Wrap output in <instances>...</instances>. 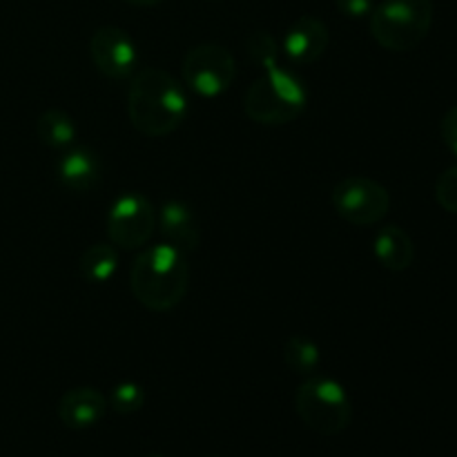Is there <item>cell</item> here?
Segmentation results:
<instances>
[{
  "instance_id": "3",
  "label": "cell",
  "mask_w": 457,
  "mask_h": 457,
  "mask_svg": "<svg viewBox=\"0 0 457 457\" xmlns=\"http://www.w3.org/2000/svg\"><path fill=\"white\" fill-rule=\"evenodd\" d=\"M308 92L303 80L288 67L272 65L253 80L244 96V112L259 125H286L303 114Z\"/></svg>"
},
{
  "instance_id": "14",
  "label": "cell",
  "mask_w": 457,
  "mask_h": 457,
  "mask_svg": "<svg viewBox=\"0 0 457 457\" xmlns=\"http://www.w3.org/2000/svg\"><path fill=\"white\" fill-rule=\"evenodd\" d=\"M373 253L382 268L391 272H404L413 266L415 245L404 228L391 223V226H384L378 230L373 241Z\"/></svg>"
},
{
  "instance_id": "6",
  "label": "cell",
  "mask_w": 457,
  "mask_h": 457,
  "mask_svg": "<svg viewBox=\"0 0 457 457\" xmlns=\"http://www.w3.org/2000/svg\"><path fill=\"white\" fill-rule=\"evenodd\" d=\"M330 204L344 221L357 228H366L375 226L386 217L391 210V195L375 179L353 174V177L342 179L333 187Z\"/></svg>"
},
{
  "instance_id": "8",
  "label": "cell",
  "mask_w": 457,
  "mask_h": 457,
  "mask_svg": "<svg viewBox=\"0 0 457 457\" xmlns=\"http://www.w3.org/2000/svg\"><path fill=\"white\" fill-rule=\"evenodd\" d=\"M181 71L192 92L204 98H214L228 92L235 83L237 62L235 56L221 45L204 43L186 54Z\"/></svg>"
},
{
  "instance_id": "23",
  "label": "cell",
  "mask_w": 457,
  "mask_h": 457,
  "mask_svg": "<svg viewBox=\"0 0 457 457\" xmlns=\"http://www.w3.org/2000/svg\"><path fill=\"white\" fill-rule=\"evenodd\" d=\"M129 4H137V7H156V4L165 3V0H125Z\"/></svg>"
},
{
  "instance_id": "24",
  "label": "cell",
  "mask_w": 457,
  "mask_h": 457,
  "mask_svg": "<svg viewBox=\"0 0 457 457\" xmlns=\"http://www.w3.org/2000/svg\"><path fill=\"white\" fill-rule=\"evenodd\" d=\"M147 457H165V455H147Z\"/></svg>"
},
{
  "instance_id": "22",
  "label": "cell",
  "mask_w": 457,
  "mask_h": 457,
  "mask_svg": "<svg viewBox=\"0 0 457 457\" xmlns=\"http://www.w3.org/2000/svg\"><path fill=\"white\" fill-rule=\"evenodd\" d=\"M440 132H442V141H445L446 147H449V150L457 156V105L451 107V110L442 116Z\"/></svg>"
},
{
  "instance_id": "1",
  "label": "cell",
  "mask_w": 457,
  "mask_h": 457,
  "mask_svg": "<svg viewBox=\"0 0 457 457\" xmlns=\"http://www.w3.org/2000/svg\"><path fill=\"white\" fill-rule=\"evenodd\" d=\"M186 87L170 71L145 67L134 74L128 92L129 123L143 137L161 138L177 132L187 119Z\"/></svg>"
},
{
  "instance_id": "2",
  "label": "cell",
  "mask_w": 457,
  "mask_h": 457,
  "mask_svg": "<svg viewBox=\"0 0 457 457\" xmlns=\"http://www.w3.org/2000/svg\"><path fill=\"white\" fill-rule=\"evenodd\" d=\"M187 286V254L165 241L141 248L129 270V290L134 299L152 312H168L177 308L186 297Z\"/></svg>"
},
{
  "instance_id": "10",
  "label": "cell",
  "mask_w": 457,
  "mask_h": 457,
  "mask_svg": "<svg viewBox=\"0 0 457 457\" xmlns=\"http://www.w3.org/2000/svg\"><path fill=\"white\" fill-rule=\"evenodd\" d=\"M328 43L330 31L321 18L299 16L286 29L284 38H281V49L293 65H311L324 56Z\"/></svg>"
},
{
  "instance_id": "7",
  "label": "cell",
  "mask_w": 457,
  "mask_h": 457,
  "mask_svg": "<svg viewBox=\"0 0 457 457\" xmlns=\"http://www.w3.org/2000/svg\"><path fill=\"white\" fill-rule=\"evenodd\" d=\"M107 237L119 250H141L156 230V210L141 192H125L107 212Z\"/></svg>"
},
{
  "instance_id": "19",
  "label": "cell",
  "mask_w": 457,
  "mask_h": 457,
  "mask_svg": "<svg viewBox=\"0 0 457 457\" xmlns=\"http://www.w3.org/2000/svg\"><path fill=\"white\" fill-rule=\"evenodd\" d=\"M245 47H248L253 62H257L262 70L279 65V45H277V40L268 31H253L245 38Z\"/></svg>"
},
{
  "instance_id": "9",
  "label": "cell",
  "mask_w": 457,
  "mask_h": 457,
  "mask_svg": "<svg viewBox=\"0 0 457 457\" xmlns=\"http://www.w3.org/2000/svg\"><path fill=\"white\" fill-rule=\"evenodd\" d=\"M89 56L94 67L107 79H128L137 71L138 49L132 36L116 25L98 27L89 40Z\"/></svg>"
},
{
  "instance_id": "16",
  "label": "cell",
  "mask_w": 457,
  "mask_h": 457,
  "mask_svg": "<svg viewBox=\"0 0 457 457\" xmlns=\"http://www.w3.org/2000/svg\"><path fill=\"white\" fill-rule=\"evenodd\" d=\"M119 270V248L114 244H92L79 262V272L89 284H107Z\"/></svg>"
},
{
  "instance_id": "5",
  "label": "cell",
  "mask_w": 457,
  "mask_h": 457,
  "mask_svg": "<svg viewBox=\"0 0 457 457\" xmlns=\"http://www.w3.org/2000/svg\"><path fill=\"white\" fill-rule=\"evenodd\" d=\"M295 411L311 431L320 436H339L351 427L353 404L346 388L333 378L312 375L295 393Z\"/></svg>"
},
{
  "instance_id": "20",
  "label": "cell",
  "mask_w": 457,
  "mask_h": 457,
  "mask_svg": "<svg viewBox=\"0 0 457 457\" xmlns=\"http://www.w3.org/2000/svg\"><path fill=\"white\" fill-rule=\"evenodd\" d=\"M436 199L446 212L457 214V165L446 168L436 181Z\"/></svg>"
},
{
  "instance_id": "18",
  "label": "cell",
  "mask_w": 457,
  "mask_h": 457,
  "mask_svg": "<svg viewBox=\"0 0 457 457\" xmlns=\"http://www.w3.org/2000/svg\"><path fill=\"white\" fill-rule=\"evenodd\" d=\"M107 404L119 415H134L145 406V388L137 382H120L107 395Z\"/></svg>"
},
{
  "instance_id": "4",
  "label": "cell",
  "mask_w": 457,
  "mask_h": 457,
  "mask_svg": "<svg viewBox=\"0 0 457 457\" xmlns=\"http://www.w3.org/2000/svg\"><path fill=\"white\" fill-rule=\"evenodd\" d=\"M370 36L388 52H411L433 25L431 0H384L370 13Z\"/></svg>"
},
{
  "instance_id": "21",
  "label": "cell",
  "mask_w": 457,
  "mask_h": 457,
  "mask_svg": "<svg viewBox=\"0 0 457 457\" xmlns=\"http://www.w3.org/2000/svg\"><path fill=\"white\" fill-rule=\"evenodd\" d=\"M339 13L346 18H369L375 9V0H335Z\"/></svg>"
},
{
  "instance_id": "12",
  "label": "cell",
  "mask_w": 457,
  "mask_h": 457,
  "mask_svg": "<svg viewBox=\"0 0 457 457\" xmlns=\"http://www.w3.org/2000/svg\"><path fill=\"white\" fill-rule=\"evenodd\" d=\"M107 397L94 386H76L58 400V420L71 431L92 428L105 418Z\"/></svg>"
},
{
  "instance_id": "15",
  "label": "cell",
  "mask_w": 457,
  "mask_h": 457,
  "mask_svg": "<svg viewBox=\"0 0 457 457\" xmlns=\"http://www.w3.org/2000/svg\"><path fill=\"white\" fill-rule=\"evenodd\" d=\"M36 134L40 143L52 150H70L76 143V123L67 112L62 110H45L36 120Z\"/></svg>"
},
{
  "instance_id": "11",
  "label": "cell",
  "mask_w": 457,
  "mask_h": 457,
  "mask_svg": "<svg viewBox=\"0 0 457 457\" xmlns=\"http://www.w3.org/2000/svg\"><path fill=\"white\" fill-rule=\"evenodd\" d=\"M156 228L165 244L192 253L201 244V226L196 219L195 210L183 201H165L161 210L156 212Z\"/></svg>"
},
{
  "instance_id": "13",
  "label": "cell",
  "mask_w": 457,
  "mask_h": 457,
  "mask_svg": "<svg viewBox=\"0 0 457 457\" xmlns=\"http://www.w3.org/2000/svg\"><path fill=\"white\" fill-rule=\"evenodd\" d=\"M56 177L67 190L92 192L103 179V163L89 147H70L58 159Z\"/></svg>"
},
{
  "instance_id": "17",
  "label": "cell",
  "mask_w": 457,
  "mask_h": 457,
  "mask_svg": "<svg viewBox=\"0 0 457 457\" xmlns=\"http://www.w3.org/2000/svg\"><path fill=\"white\" fill-rule=\"evenodd\" d=\"M281 357L284 364L293 370L295 375L302 378H312L320 373L321 366V351L312 339L303 337V335H290L281 346Z\"/></svg>"
}]
</instances>
